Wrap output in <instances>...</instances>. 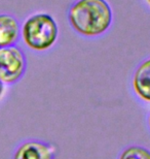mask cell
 I'll use <instances>...</instances> for the list:
<instances>
[{"label": "cell", "instance_id": "obj_4", "mask_svg": "<svg viewBox=\"0 0 150 159\" xmlns=\"http://www.w3.org/2000/svg\"><path fill=\"white\" fill-rule=\"evenodd\" d=\"M56 149L44 142L30 141L17 149L14 159H55Z\"/></svg>", "mask_w": 150, "mask_h": 159}, {"label": "cell", "instance_id": "obj_2", "mask_svg": "<svg viewBox=\"0 0 150 159\" xmlns=\"http://www.w3.org/2000/svg\"><path fill=\"white\" fill-rule=\"evenodd\" d=\"M25 44L35 52H45L55 46L59 39L58 24L46 12L30 16L21 28Z\"/></svg>", "mask_w": 150, "mask_h": 159}, {"label": "cell", "instance_id": "obj_7", "mask_svg": "<svg viewBox=\"0 0 150 159\" xmlns=\"http://www.w3.org/2000/svg\"><path fill=\"white\" fill-rule=\"evenodd\" d=\"M119 159H150V151L141 146H131L122 151Z\"/></svg>", "mask_w": 150, "mask_h": 159}, {"label": "cell", "instance_id": "obj_3", "mask_svg": "<svg viewBox=\"0 0 150 159\" xmlns=\"http://www.w3.org/2000/svg\"><path fill=\"white\" fill-rule=\"evenodd\" d=\"M26 70V58L18 47L0 48V81L6 84L18 82Z\"/></svg>", "mask_w": 150, "mask_h": 159}, {"label": "cell", "instance_id": "obj_9", "mask_svg": "<svg viewBox=\"0 0 150 159\" xmlns=\"http://www.w3.org/2000/svg\"><path fill=\"white\" fill-rule=\"evenodd\" d=\"M145 2H146V4L148 5V7L150 8V0H145Z\"/></svg>", "mask_w": 150, "mask_h": 159}, {"label": "cell", "instance_id": "obj_10", "mask_svg": "<svg viewBox=\"0 0 150 159\" xmlns=\"http://www.w3.org/2000/svg\"><path fill=\"white\" fill-rule=\"evenodd\" d=\"M149 126H150V117H149Z\"/></svg>", "mask_w": 150, "mask_h": 159}, {"label": "cell", "instance_id": "obj_6", "mask_svg": "<svg viewBox=\"0 0 150 159\" xmlns=\"http://www.w3.org/2000/svg\"><path fill=\"white\" fill-rule=\"evenodd\" d=\"M21 34L18 20L11 15H0V48L15 46Z\"/></svg>", "mask_w": 150, "mask_h": 159}, {"label": "cell", "instance_id": "obj_1", "mask_svg": "<svg viewBox=\"0 0 150 159\" xmlns=\"http://www.w3.org/2000/svg\"><path fill=\"white\" fill-rule=\"evenodd\" d=\"M112 8L106 0H76L68 11L70 26L84 37H98L112 24Z\"/></svg>", "mask_w": 150, "mask_h": 159}, {"label": "cell", "instance_id": "obj_5", "mask_svg": "<svg viewBox=\"0 0 150 159\" xmlns=\"http://www.w3.org/2000/svg\"><path fill=\"white\" fill-rule=\"evenodd\" d=\"M133 89L140 99L150 102V58L144 60L136 69Z\"/></svg>", "mask_w": 150, "mask_h": 159}, {"label": "cell", "instance_id": "obj_8", "mask_svg": "<svg viewBox=\"0 0 150 159\" xmlns=\"http://www.w3.org/2000/svg\"><path fill=\"white\" fill-rule=\"evenodd\" d=\"M3 93V84H2V82L0 81V96L2 95Z\"/></svg>", "mask_w": 150, "mask_h": 159}]
</instances>
